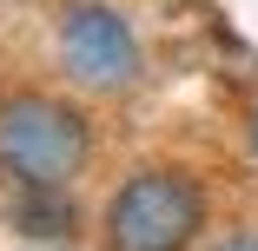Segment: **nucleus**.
Returning a JSON list of instances; mask_svg holds the SVG:
<instances>
[{"label":"nucleus","instance_id":"1","mask_svg":"<svg viewBox=\"0 0 258 251\" xmlns=\"http://www.w3.org/2000/svg\"><path fill=\"white\" fill-rule=\"evenodd\" d=\"M93 159L86 113L60 93H0V172L14 192H67Z\"/></svg>","mask_w":258,"mask_h":251},{"label":"nucleus","instance_id":"2","mask_svg":"<svg viewBox=\"0 0 258 251\" xmlns=\"http://www.w3.org/2000/svg\"><path fill=\"white\" fill-rule=\"evenodd\" d=\"M205 231V192L179 165H139L106 198V251H185Z\"/></svg>","mask_w":258,"mask_h":251},{"label":"nucleus","instance_id":"3","mask_svg":"<svg viewBox=\"0 0 258 251\" xmlns=\"http://www.w3.org/2000/svg\"><path fill=\"white\" fill-rule=\"evenodd\" d=\"M60 73L86 93H126L139 86L146 73V53H139V33L126 27L119 7H106V0H73V7L60 14Z\"/></svg>","mask_w":258,"mask_h":251},{"label":"nucleus","instance_id":"4","mask_svg":"<svg viewBox=\"0 0 258 251\" xmlns=\"http://www.w3.org/2000/svg\"><path fill=\"white\" fill-rule=\"evenodd\" d=\"M14 218H20V231H33V238H67L73 225V212H67V198L60 192H20L14 198Z\"/></svg>","mask_w":258,"mask_h":251},{"label":"nucleus","instance_id":"5","mask_svg":"<svg viewBox=\"0 0 258 251\" xmlns=\"http://www.w3.org/2000/svg\"><path fill=\"white\" fill-rule=\"evenodd\" d=\"M212 251H258V231H232V238H219Z\"/></svg>","mask_w":258,"mask_h":251},{"label":"nucleus","instance_id":"6","mask_svg":"<svg viewBox=\"0 0 258 251\" xmlns=\"http://www.w3.org/2000/svg\"><path fill=\"white\" fill-rule=\"evenodd\" d=\"M245 145H251V159H258V106H251V119H245Z\"/></svg>","mask_w":258,"mask_h":251}]
</instances>
